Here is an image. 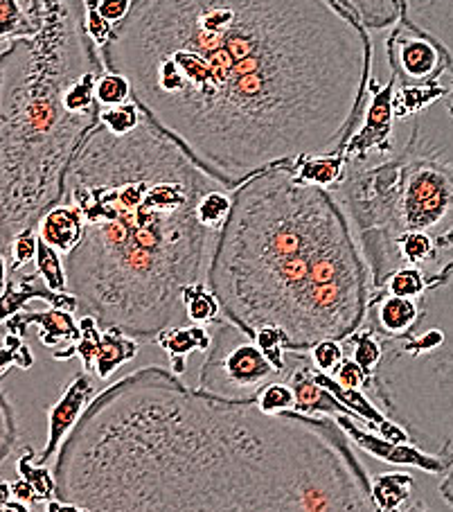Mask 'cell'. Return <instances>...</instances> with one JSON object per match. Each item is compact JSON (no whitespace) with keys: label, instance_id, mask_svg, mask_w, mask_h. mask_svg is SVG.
Segmentation results:
<instances>
[{"label":"cell","instance_id":"6da1fadb","mask_svg":"<svg viewBox=\"0 0 453 512\" xmlns=\"http://www.w3.org/2000/svg\"><path fill=\"white\" fill-rule=\"evenodd\" d=\"M131 100L228 190L336 154L372 79L368 30L336 0H136L100 48Z\"/></svg>","mask_w":453,"mask_h":512},{"label":"cell","instance_id":"7a4b0ae2","mask_svg":"<svg viewBox=\"0 0 453 512\" xmlns=\"http://www.w3.org/2000/svg\"><path fill=\"white\" fill-rule=\"evenodd\" d=\"M52 472L88 512H379L334 418L273 416L158 366L97 393Z\"/></svg>","mask_w":453,"mask_h":512},{"label":"cell","instance_id":"3957f363","mask_svg":"<svg viewBox=\"0 0 453 512\" xmlns=\"http://www.w3.org/2000/svg\"><path fill=\"white\" fill-rule=\"evenodd\" d=\"M226 188L145 113L127 136L91 129L70 161L64 199L84 237L66 255L70 294L104 328L145 341L188 325L183 289L208 280L219 231L199 203ZM228 190V188H226Z\"/></svg>","mask_w":453,"mask_h":512},{"label":"cell","instance_id":"277c9868","mask_svg":"<svg viewBox=\"0 0 453 512\" xmlns=\"http://www.w3.org/2000/svg\"><path fill=\"white\" fill-rule=\"evenodd\" d=\"M208 287L221 312L253 337L282 332L287 352L348 341L368 321L372 273L336 194L293 165L255 174L233 192Z\"/></svg>","mask_w":453,"mask_h":512},{"label":"cell","instance_id":"5b68a950","mask_svg":"<svg viewBox=\"0 0 453 512\" xmlns=\"http://www.w3.org/2000/svg\"><path fill=\"white\" fill-rule=\"evenodd\" d=\"M104 68L86 34L84 0H59L39 37L0 57V253L64 201L70 161L100 111L70 113L66 88Z\"/></svg>","mask_w":453,"mask_h":512},{"label":"cell","instance_id":"8992f818","mask_svg":"<svg viewBox=\"0 0 453 512\" xmlns=\"http://www.w3.org/2000/svg\"><path fill=\"white\" fill-rule=\"evenodd\" d=\"M417 125L404 152L377 165L348 163L339 185L375 291L395 271V242L406 233H435L453 222V165L426 147Z\"/></svg>","mask_w":453,"mask_h":512},{"label":"cell","instance_id":"52a82bcc","mask_svg":"<svg viewBox=\"0 0 453 512\" xmlns=\"http://www.w3.org/2000/svg\"><path fill=\"white\" fill-rule=\"evenodd\" d=\"M440 253L453 251V226L438 240ZM438 267L453 271V258ZM435 269V267H433ZM415 328H438L444 341L424 355L381 357L368 393L390 420L402 425L411 443L435 456L453 454V319H420ZM453 510V465L438 485Z\"/></svg>","mask_w":453,"mask_h":512},{"label":"cell","instance_id":"ba28073f","mask_svg":"<svg viewBox=\"0 0 453 512\" xmlns=\"http://www.w3.org/2000/svg\"><path fill=\"white\" fill-rule=\"evenodd\" d=\"M280 377L251 334L221 316L199 368V391L226 400H253Z\"/></svg>","mask_w":453,"mask_h":512},{"label":"cell","instance_id":"9c48e42d","mask_svg":"<svg viewBox=\"0 0 453 512\" xmlns=\"http://www.w3.org/2000/svg\"><path fill=\"white\" fill-rule=\"evenodd\" d=\"M388 64L393 75L404 84H429L444 73L447 59L435 41L399 21L386 41Z\"/></svg>","mask_w":453,"mask_h":512},{"label":"cell","instance_id":"30bf717a","mask_svg":"<svg viewBox=\"0 0 453 512\" xmlns=\"http://www.w3.org/2000/svg\"><path fill=\"white\" fill-rule=\"evenodd\" d=\"M82 328V339L75 343V355L82 357L86 373L95 375L97 379H111V375L122 364H127L133 357H138L140 341L129 337L120 328H104L95 316L86 314L79 321Z\"/></svg>","mask_w":453,"mask_h":512},{"label":"cell","instance_id":"8fae6325","mask_svg":"<svg viewBox=\"0 0 453 512\" xmlns=\"http://www.w3.org/2000/svg\"><path fill=\"white\" fill-rule=\"evenodd\" d=\"M397 84L399 79L395 75L384 88H379L375 77L370 79V107L366 113V122L341 147V154L348 158V163H363L368 161L370 154L393 152V95Z\"/></svg>","mask_w":453,"mask_h":512},{"label":"cell","instance_id":"7c38bea8","mask_svg":"<svg viewBox=\"0 0 453 512\" xmlns=\"http://www.w3.org/2000/svg\"><path fill=\"white\" fill-rule=\"evenodd\" d=\"M97 397V384L91 373L79 370L73 375L55 402L48 406V443L37 454V465H46L59 454L64 440L73 434L77 422L82 420L88 406Z\"/></svg>","mask_w":453,"mask_h":512},{"label":"cell","instance_id":"4fadbf2b","mask_svg":"<svg viewBox=\"0 0 453 512\" xmlns=\"http://www.w3.org/2000/svg\"><path fill=\"white\" fill-rule=\"evenodd\" d=\"M334 420L339 422V427L350 436V440H354V445L388 465L415 467V470H422L426 474H438V476H444L451 470L453 454L435 456V454L424 452V449H420L413 443L393 445L388 443L386 438H381L379 434H370V431L354 425L352 416H334Z\"/></svg>","mask_w":453,"mask_h":512},{"label":"cell","instance_id":"5bb4252c","mask_svg":"<svg viewBox=\"0 0 453 512\" xmlns=\"http://www.w3.org/2000/svg\"><path fill=\"white\" fill-rule=\"evenodd\" d=\"M59 0H0V57L16 43L39 37Z\"/></svg>","mask_w":453,"mask_h":512},{"label":"cell","instance_id":"9a60e30c","mask_svg":"<svg viewBox=\"0 0 453 512\" xmlns=\"http://www.w3.org/2000/svg\"><path fill=\"white\" fill-rule=\"evenodd\" d=\"M289 359L293 361V368H289L287 382L291 384L293 393H296L293 411L302 413V416H352L350 409H345L327 388L316 382V368L307 352H289Z\"/></svg>","mask_w":453,"mask_h":512},{"label":"cell","instance_id":"2e32d148","mask_svg":"<svg viewBox=\"0 0 453 512\" xmlns=\"http://www.w3.org/2000/svg\"><path fill=\"white\" fill-rule=\"evenodd\" d=\"M402 21L440 46L453 73V0H399Z\"/></svg>","mask_w":453,"mask_h":512},{"label":"cell","instance_id":"e0dca14e","mask_svg":"<svg viewBox=\"0 0 453 512\" xmlns=\"http://www.w3.org/2000/svg\"><path fill=\"white\" fill-rule=\"evenodd\" d=\"M32 300H41V303H48L50 307L66 312H77L79 307V298L70 294V291L68 294H57V291L48 289L39 271L25 273V276H14L7 282L3 296H0V325H5L14 314L23 312V307L32 303Z\"/></svg>","mask_w":453,"mask_h":512},{"label":"cell","instance_id":"ac0fdd59","mask_svg":"<svg viewBox=\"0 0 453 512\" xmlns=\"http://www.w3.org/2000/svg\"><path fill=\"white\" fill-rule=\"evenodd\" d=\"M28 325H34L39 330V339L46 348L57 350V346H75L82 339V328L73 319V312L57 310L50 307L46 312H19L14 314L10 321L5 323V330L10 334H19L23 337ZM64 350V348H61Z\"/></svg>","mask_w":453,"mask_h":512},{"label":"cell","instance_id":"d6986e66","mask_svg":"<svg viewBox=\"0 0 453 512\" xmlns=\"http://www.w3.org/2000/svg\"><path fill=\"white\" fill-rule=\"evenodd\" d=\"M417 321H420V303L417 300L390 296L384 289H377L372 294L366 325L379 337H402L415 328Z\"/></svg>","mask_w":453,"mask_h":512},{"label":"cell","instance_id":"ffe728a7","mask_svg":"<svg viewBox=\"0 0 453 512\" xmlns=\"http://www.w3.org/2000/svg\"><path fill=\"white\" fill-rule=\"evenodd\" d=\"M39 240L46 242L61 255L73 253L84 237V217L73 203H57L37 224Z\"/></svg>","mask_w":453,"mask_h":512},{"label":"cell","instance_id":"44dd1931","mask_svg":"<svg viewBox=\"0 0 453 512\" xmlns=\"http://www.w3.org/2000/svg\"><path fill=\"white\" fill-rule=\"evenodd\" d=\"M212 334L206 330V325L188 323V325H174V328H165L154 337L158 348H163L170 357L172 373L176 377H183L188 370V357L192 352H206L210 348Z\"/></svg>","mask_w":453,"mask_h":512},{"label":"cell","instance_id":"7402d4cb","mask_svg":"<svg viewBox=\"0 0 453 512\" xmlns=\"http://www.w3.org/2000/svg\"><path fill=\"white\" fill-rule=\"evenodd\" d=\"M314 379L318 384H321L323 388H327L336 400H339L345 409L352 411V416L366 422V425L375 431L384 425V422L388 420V416L384 411L379 409L377 404L370 402V397L366 391H354V388H343L339 382H336L334 375H327V373H318V370H314Z\"/></svg>","mask_w":453,"mask_h":512},{"label":"cell","instance_id":"603a6c76","mask_svg":"<svg viewBox=\"0 0 453 512\" xmlns=\"http://www.w3.org/2000/svg\"><path fill=\"white\" fill-rule=\"evenodd\" d=\"M291 165L302 181L321 185V188L332 190V192L339 188L345 179V172H348V158H345L341 152L307 156Z\"/></svg>","mask_w":453,"mask_h":512},{"label":"cell","instance_id":"cb8c5ba5","mask_svg":"<svg viewBox=\"0 0 453 512\" xmlns=\"http://www.w3.org/2000/svg\"><path fill=\"white\" fill-rule=\"evenodd\" d=\"M336 3L343 5L368 32L395 28L402 21L399 0H336Z\"/></svg>","mask_w":453,"mask_h":512},{"label":"cell","instance_id":"d4e9b609","mask_svg":"<svg viewBox=\"0 0 453 512\" xmlns=\"http://www.w3.org/2000/svg\"><path fill=\"white\" fill-rule=\"evenodd\" d=\"M415 479L406 472H384L372 476V499L379 512H399L411 499Z\"/></svg>","mask_w":453,"mask_h":512},{"label":"cell","instance_id":"484cf974","mask_svg":"<svg viewBox=\"0 0 453 512\" xmlns=\"http://www.w3.org/2000/svg\"><path fill=\"white\" fill-rule=\"evenodd\" d=\"M449 88L447 86H440L435 82L429 84H404L395 88V95H393V111H395V118H408V116H415V113L424 111L426 107H431V104L438 100V97L447 95Z\"/></svg>","mask_w":453,"mask_h":512},{"label":"cell","instance_id":"4316f807","mask_svg":"<svg viewBox=\"0 0 453 512\" xmlns=\"http://www.w3.org/2000/svg\"><path fill=\"white\" fill-rule=\"evenodd\" d=\"M16 472H19L21 479L28 481L34 490V497L39 503H48L57 499V481L55 472L46 470V465H37V452L32 447H25L19 454V461H16Z\"/></svg>","mask_w":453,"mask_h":512},{"label":"cell","instance_id":"83f0119b","mask_svg":"<svg viewBox=\"0 0 453 512\" xmlns=\"http://www.w3.org/2000/svg\"><path fill=\"white\" fill-rule=\"evenodd\" d=\"M183 307L188 314L190 323L197 325H210L217 323L224 312H221V303L215 296V291L208 287V282H197L183 289Z\"/></svg>","mask_w":453,"mask_h":512},{"label":"cell","instance_id":"f1b7e54d","mask_svg":"<svg viewBox=\"0 0 453 512\" xmlns=\"http://www.w3.org/2000/svg\"><path fill=\"white\" fill-rule=\"evenodd\" d=\"M343 343H348L352 348V359L357 361V364L363 368V373L372 379L381 357H384V346H381L379 334L372 328H368V325H363L359 332H354L352 337Z\"/></svg>","mask_w":453,"mask_h":512},{"label":"cell","instance_id":"f546056e","mask_svg":"<svg viewBox=\"0 0 453 512\" xmlns=\"http://www.w3.org/2000/svg\"><path fill=\"white\" fill-rule=\"evenodd\" d=\"M37 271L41 280L46 282V287L57 291V294H68L70 285H68V271L66 264L61 260V253L52 249L46 242L39 240V249H37Z\"/></svg>","mask_w":453,"mask_h":512},{"label":"cell","instance_id":"4dcf8cb0","mask_svg":"<svg viewBox=\"0 0 453 512\" xmlns=\"http://www.w3.org/2000/svg\"><path fill=\"white\" fill-rule=\"evenodd\" d=\"M381 289L390 296L417 300L422 298V294L426 291V273L424 269H417V267H402L390 273Z\"/></svg>","mask_w":453,"mask_h":512},{"label":"cell","instance_id":"1f68e13d","mask_svg":"<svg viewBox=\"0 0 453 512\" xmlns=\"http://www.w3.org/2000/svg\"><path fill=\"white\" fill-rule=\"evenodd\" d=\"M142 111L136 102H124L118 107H100V125L111 131L115 136H127L140 125Z\"/></svg>","mask_w":453,"mask_h":512},{"label":"cell","instance_id":"d6a6232c","mask_svg":"<svg viewBox=\"0 0 453 512\" xmlns=\"http://www.w3.org/2000/svg\"><path fill=\"white\" fill-rule=\"evenodd\" d=\"M95 100L100 107H118V104L131 102V82L120 73L104 70L97 79Z\"/></svg>","mask_w":453,"mask_h":512},{"label":"cell","instance_id":"836d02e7","mask_svg":"<svg viewBox=\"0 0 453 512\" xmlns=\"http://www.w3.org/2000/svg\"><path fill=\"white\" fill-rule=\"evenodd\" d=\"M37 249H39V231L37 226L25 228L19 235L14 237L10 258H7V271L14 278L23 267H28L34 260H37Z\"/></svg>","mask_w":453,"mask_h":512},{"label":"cell","instance_id":"e575fe53","mask_svg":"<svg viewBox=\"0 0 453 512\" xmlns=\"http://www.w3.org/2000/svg\"><path fill=\"white\" fill-rule=\"evenodd\" d=\"M12 366L21 370H30L34 366V355L28 343L19 334H5L3 346H0V379L7 375Z\"/></svg>","mask_w":453,"mask_h":512},{"label":"cell","instance_id":"d590c367","mask_svg":"<svg viewBox=\"0 0 453 512\" xmlns=\"http://www.w3.org/2000/svg\"><path fill=\"white\" fill-rule=\"evenodd\" d=\"M16 440H19V418H16L12 400L0 388V467L12 456Z\"/></svg>","mask_w":453,"mask_h":512},{"label":"cell","instance_id":"8d00e7d4","mask_svg":"<svg viewBox=\"0 0 453 512\" xmlns=\"http://www.w3.org/2000/svg\"><path fill=\"white\" fill-rule=\"evenodd\" d=\"M257 406H260V411L264 413H284V411H293V406H296V393H293V388L289 382H280V379H275V382L266 384L260 393H257Z\"/></svg>","mask_w":453,"mask_h":512},{"label":"cell","instance_id":"74e56055","mask_svg":"<svg viewBox=\"0 0 453 512\" xmlns=\"http://www.w3.org/2000/svg\"><path fill=\"white\" fill-rule=\"evenodd\" d=\"M253 339L266 355V359L275 366V370H278L280 375H289V357H287V348H284L282 332L275 328H264V330H257L253 334Z\"/></svg>","mask_w":453,"mask_h":512},{"label":"cell","instance_id":"f35d334b","mask_svg":"<svg viewBox=\"0 0 453 512\" xmlns=\"http://www.w3.org/2000/svg\"><path fill=\"white\" fill-rule=\"evenodd\" d=\"M307 355H309V359H312V364L318 373L334 375L336 368H339L341 361L345 359V348H343V341L323 339V341H318L316 346L307 352Z\"/></svg>","mask_w":453,"mask_h":512},{"label":"cell","instance_id":"ab89813d","mask_svg":"<svg viewBox=\"0 0 453 512\" xmlns=\"http://www.w3.org/2000/svg\"><path fill=\"white\" fill-rule=\"evenodd\" d=\"M334 379L339 382L343 388H354V391H366L370 388V377L363 373V368L357 364L354 359L345 357L341 361V366L336 368Z\"/></svg>","mask_w":453,"mask_h":512},{"label":"cell","instance_id":"60d3db41","mask_svg":"<svg viewBox=\"0 0 453 512\" xmlns=\"http://www.w3.org/2000/svg\"><path fill=\"white\" fill-rule=\"evenodd\" d=\"M133 3H136V0H97V12H100L102 19H106L111 25H118L127 19Z\"/></svg>","mask_w":453,"mask_h":512},{"label":"cell","instance_id":"b9f144b4","mask_svg":"<svg viewBox=\"0 0 453 512\" xmlns=\"http://www.w3.org/2000/svg\"><path fill=\"white\" fill-rule=\"evenodd\" d=\"M46 512H88L82 506L70 501H61V499H52L46 503Z\"/></svg>","mask_w":453,"mask_h":512},{"label":"cell","instance_id":"7bdbcfd3","mask_svg":"<svg viewBox=\"0 0 453 512\" xmlns=\"http://www.w3.org/2000/svg\"><path fill=\"white\" fill-rule=\"evenodd\" d=\"M12 497H14V492H12V483H7V481H0V510H3L7 503L12 501Z\"/></svg>","mask_w":453,"mask_h":512},{"label":"cell","instance_id":"ee69618b","mask_svg":"<svg viewBox=\"0 0 453 512\" xmlns=\"http://www.w3.org/2000/svg\"><path fill=\"white\" fill-rule=\"evenodd\" d=\"M7 282H10V271H7V255L0 253V289L5 291Z\"/></svg>","mask_w":453,"mask_h":512},{"label":"cell","instance_id":"f6af8a7d","mask_svg":"<svg viewBox=\"0 0 453 512\" xmlns=\"http://www.w3.org/2000/svg\"><path fill=\"white\" fill-rule=\"evenodd\" d=\"M0 512H32V506H28V503H23L19 499H12Z\"/></svg>","mask_w":453,"mask_h":512},{"label":"cell","instance_id":"bcb514c9","mask_svg":"<svg viewBox=\"0 0 453 512\" xmlns=\"http://www.w3.org/2000/svg\"><path fill=\"white\" fill-rule=\"evenodd\" d=\"M453 84V82H451ZM449 113H451V116H453V104H451V109H449Z\"/></svg>","mask_w":453,"mask_h":512},{"label":"cell","instance_id":"7dc6e473","mask_svg":"<svg viewBox=\"0 0 453 512\" xmlns=\"http://www.w3.org/2000/svg\"><path fill=\"white\" fill-rule=\"evenodd\" d=\"M0 296H3V289H0Z\"/></svg>","mask_w":453,"mask_h":512}]
</instances>
